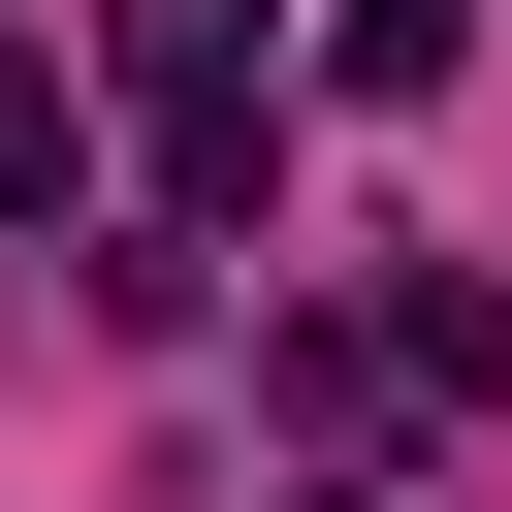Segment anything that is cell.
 <instances>
[{"label":"cell","mask_w":512,"mask_h":512,"mask_svg":"<svg viewBox=\"0 0 512 512\" xmlns=\"http://www.w3.org/2000/svg\"><path fill=\"white\" fill-rule=\"evenodd\" d=\"M96 64H128V128H160V192H256V160H288V32H256V0H128Z\"/></svg>","instance_id":"6da1fadb"},{"label":"cell","mask_w":512,"mask_h":512,"mask_svg":"<svg viewBox=\"0 0 512 512\" xmlns=\"http://www.w3.org/2000/svg\"><path fill=\"white\" fill-rule=\"evenodd\" d=\"M64 192H96V96H64V64L0 32V224H64Z\"/></svg>","instance_id":"7a4b0ae2"},{"label":"cell","mask_w":512,"mask_h":512,"mask_svg":"<svg viewBox=\"0 0 512 512\" xmlns=\"http://www.w3.org/2000/svg\"><path fill=\"white\" fill-rule=\"evenodd\" d=\"M320 96H448V0H320Z\"/></svg>","instance_id":"3957f363"},{"label":"cell","mask_w":512,"mask_h":512,"mask_svg":"<svg viewBox=\"0 0 512 512\" xmlns=\"http://www.w3.org/2000/svg\"><path fill=\"white\" fill-rule=\"evenodd\" d=\"M320 512H384V480H320Z\"/></svg>","instance_id":"277c9868"}]
</instances>
